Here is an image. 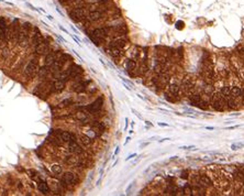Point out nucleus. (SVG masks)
Segmentation results:
<instances>
[{"label": "nucleus", "mask_w": 244, "mask_h": 196, "mask_svg": "<svg viewBox=\"0 0 244 196\" xmlns=\"http://www.w3.org/2000/svg\"><path fill=\"white\" fill-rule=\"evenodd\" d=\"M206 129H207V130H214V129H216V127H212V126H208V127H206Z\"/></svg>", "instance_id": "obj_46"}, {"label": "nucleus", "mask_w": 244, "mask_h": 196, "mask_svg": "<svg viewBox=\"0 0 244 196\" xmlns=\"http://www.w3.org/2000/svg\"><path fill=\"white\" fill-rule=\"evenodd\" d=\"M183 191H184V195H193V186L189 184H186L183 187Z\"/></svg>", "instance_id": "obj_32"}, {"label": "nucleus", "mask_w": 244, "mask_h": 196, "mask_svg": "<svg viewBox=\"0 0 244 196\" xmlns=\"http://www.w3.org/2000/svg\"><path fill=\"white\" fill-rule=\"evenodd\" d=\"M28 174H29V176H30V178H34L35 175H36V171L30 169V170H28Z\"/></svg>", "instance_id": "obj_36"}, {"label": "nucleus", "mask_w": 244, "mask_h": 196, "mask_svg": "<svg viewBox=\"0 0 244 196\" xmlns=\"http://www.w3.org/2000/svg\"><path fill=\"white\" fill-rule=\"evenodd\" d=\"M69 104H72V99H65L64 101L60 103V107H67Z\"/></svg>", "instance_id": "obj_35"}, {"label": "nucleus", "mask_w": 244, "mask_h": 196, "mask_svg": "<svg viewBox=\"0 0 244 196\" xmlns=\"http://www.w3.org/2000/svg\"><path fill=\"white\" fill-rule=\"evenodd\" d=\"M69 150L73 152V153H77V154H80L83 153V149L77 145V142L75 140H70L69 141Z\"/></svg>", "instance_id": "obj_15"}, {"label": "nucleus", "mask_w": 244, "mask_h": 196, "mask_svg": "<svg viewBox=\"0 0 244 196\" xmlns=\"http://www.w3.org/2000/svg\"><path fill=\"white\" fill-rule=\"evenodd\" d=\"M79 139H80L81 143L84 145H86V147H88V145H90L91 143H93V138H90V137L87 135H81Z\"/></svg>", "instance_id": "obj_22"}, {"label": "nucleus", "mask_w": 244, "mask_h": 196, "mask_svg": "<svg viewBox=\"0 0 244 196\" xmlns=\"http://www.w3.org/2000/svg\"><path fill=\"white\" fill-rule=\"evenodd\" d=\"M129 140H130V137H129V138H127V141H126V143H124V145H127V143L129 142Z\"/></svg>", "instance_id": "obj_51"}, {"label": "nucleus", "mask_w": 244, "mask_h": 196, "mask_svg": "<svg viewBox=\"0 0 244 196\" xmlns=\"http://www.w3.org/2000/svg\"><path fill=\"white\" fill-rule=\"evenodd\" d=\"M109 28H99V29H95L93 32V35H96L97 37H100V39H105L106 37L109 33Z\"/></svg>", "instance_id": "obj_7"}, {"label": "nucleus", "mask_w": 244, "mask_h": 196, "mask_svg": "<svg viewBox=\"0 0 244 196\" xmlns=\"http://www.w3.org/2000/svg\"><path fill=\"white\" fill-rule=\"evenodd\" d=\"M69 77H72V76H70V70H69V68H67V70H65L64 72H62L60 74V80L64 81V82H65V81H67Z\"/></svg>", "instance_id": "obj_30"}, {"label": "nucleus", "mask_w": 244, "mask_h": 196, "mask_svg": "<svg viewBox=\"0 0 244 196\" xmlns=\"http://www.w3.org/2000/svg\"><path fill=\"white\" fill-rule=\"evenodd\" d=\"M135 155H136V154H135V153H133V154H131V155H129L128 158H127V161H129V160H130V159H132V158H134Z\"/></svg>", "instance_id": "obj_44"}, {"label": "nucleus", "mask_w": 244, "mask_h": 196, "mask_svg": "<svg viewBox=\"0 0 244 196\" xmlns=\"http://www.w3.org/2000/svg\"><path fill=\"white\" fill-rule=\"evenodd\" d=\"M89 83H90V82H79V83H76V84H75L74 86L72 87V91H76V93H78V94L83 93V91H85L87 89Z\"/></svg>", "instance_id": "obj_6"}, {"label": "nucleus", "mask_w": 244, "mask_h": 196, "mask_svg": "<svg viewBox=\"0 0 244 196\" xmlns=\"http://www.w3.org/2000/svg\"><path fill=\"white\" fill-rule=\"evenodd\" d=\"M6 21H5V19L2 18V17H0V28H2V29H6Z\"/></svg>", "instance_id": "obj_39"}, {"label": "nucleus", "mask_w": 244, "mask_h": 196, "mask_svg": "<svg viewBox=\"0 0 244 196\" xmlns=\"http://www.w3.org/2000/svg\"><path fill=\"white\" fill-rule=\"evenodd\" d=\"M70 18L75 21H83L86 18V13H85L84 8H75L70 11Z\"/></svg>", "instance_id": "obj_1"}, {"label": "nucleus", "mask_w": 244, "mask_h": 196, "mask_svg": "<svg viewBox=\"0 0 244 196\" xmlns=\"http://www.w3.org/2000/svg\"><path fill=\"white\" fill-rule=\"evenodd\" d=\"M75 119L80 122H86L88 120V116L84 111H76L75 112Z\"/></svg>", "instance_id": "obj_20"}, {"label": "nucleus", "mask_w": 244, "mask_h": 196, "mask_svg": "<svg viewBox=\"0 0 244 196\" xmlns=\"http://www.w3.org/2000/svg\"><path fill=\"white\" fill-rule=\"evenodd\" d=\"M158 126H160V127H168L170 125H167V124H163V122H158Z\"/></svg>", "instance_id": "obj_45"}, {"label": "nucleus", "mask_w": 244, "mask_h": 196, "mask_svg": "<svg viewBox=\"0 0 244 196\" xmlns=\"http://www.w3.org/2000/svg\"><path fill=\"white\" fill-rule=\"evenodd\" d=\"M147 145H149V143H143V145H141V147H146Z\"/></svg>", "instance_id": "obj_50"}, {"label": "nucleus", "mask_w": 244, "mask_h": 196, "mask_svg": "<svg viewBox=\"0 0 244 196\" xmlns=\"http://www.w3.org/2000/svg\"><path fill=\"white\" fill-rule=\"evenodd\" d=\"M87 89H88V91H89V93H93V91H96V87H93V86H89V88H87Z\"/></svg>", "instance_id": "obj_41"}, {"label": "nucleus", "mask_w": 244, "mask_h": 196, "mask_svg": "<svg viewBox=\"0 0 244 196\" xmlns=\"http://www.w3.org/2000/svg\"><path fill=\"white\" fill-rule=\"evenodd\" d=\"M135 68H136V62H135L134 60H129V61L127 62V70L129 71V73L133 72Z\"/></svg>", "instance_id": "obj_26"}, {"label": "nucleus", "mask_w": 244, "mask_h": 196, "mask_svg": "<svg viewBox=\"0 0 244 196\" xmlns=\"http://www.w3.org/2000/svg\"><path fill=\"white\" fill-rule=\"evenodd\" d=\"M128 121H129V119L126 118V127H124V130H127V128H128Z\"/></svg>", "instance_id": "obj_47"}, {"label": "nucleus", "mask_w": 244, "mask_h": 196, "mask_svg": "<svg viewBox=\"0 0 244 196\" xmlns=\"http://www.w3.org/2000/svg\"><path fill=\"white\" fill-rule=\"evenodd\" d=\"M181 178H183V179H188V178H189L188 173H187L186 171H184V172L181 173Z\"/></svg>", "instance_id": "obj_40"}, {"label": "nucleus", "mask_w": 244, "mask_h": 196, "mask_svg": "<svg viewBox=\"0 0 244 196\" xmlns=\"http://www.w3.org/2000/svg\"><path fill=\"white\" fill-rule=\"evenodd\" d=\"M51 171H52L53 174L58 175V174L62 173V166L58 165V164H53V165L51 166Z\"/></svg>", "instance_id": "obj_31"}, {"label": "nucleus", "mask_w": 244, "mask_h": 196, "mask_svg": "<svg viewBox=\"0 0 244 196\" xmlns=\"http://www.w3.org/2000/svg\"><path fill=\"white\" fill-rule=\"evenodd\" d=\"M202 98H201V95L200 94H190L189 95V100H190L191 103V106H197V104L199 103L200 100H201Z\"/></svg>", "instance_id": "obj_19"}, {"label": "nucleus", "mask_w": 244, "mask_h": 196, "mask_svg": "<svg viewBox=\"0 0 244 196\" xmlns=\"http://www.w3.org/2000/svg\"><path fill=\"white\" fill-rule=\"evenodd\" d=\"M56 137H58L63 142H69V141L72 140V135H70V133L67 132V131H58V132L56 133Z\"/></svg>", "instance_id": "obj_10"}, {"label": "nucleus", "mask_w": 244, "mask_h": 196, "mask_svg": "<svg viewBox=\"0 0 244 196\" xmlns=\"http://www.w3.org/2000/svg\"><path fill=\"white\" fill-rule=\"evenodd\" d=\"M227 104H228V108L230 110H235L237 109V100H235V98L233 97V96H227Z\"/></svg>", "instance_id": "obj_12"}, {"label": "nucleus", "mask_w": 244, "mask_h": 196, "mask_svg": "<svg viewBox=\"0 0 244 196\" xmlns=\"http://www.w3.org/2000/svg\"><path fill=\"white\" fill-rule=\"evenodd\" d=\"M196 107L200 108L201 110H208L211 106H210V103L207 100H203V99H201V100L199 101V103L197 104V106Z\"/></svg>", "instance_id": "obj_23"}, {"label": "nucleus", "mask_w": 244, "mask_h": 196, "mask_svg": "<svg viewBox=\"0 0 244 196\" xmlns=\"http://www.w3.org/2000/svg\"><path fill=\"white\" fill-rule=\"evenodd\" d=\"M68 68L70 70V76L77 77L78 75H80L83 73V68L79 65H70Z\"/></svg>", "instance_id": "obj_16"}, {"label": "nucleus", "mask_w": 244, "mask_h": 196, "mask_svg": "<svg viewBox=\"0 0 244 196\" xmlns=\"http://www.w3.org/2000/svg\"><path fill=\"white\" fill-rule=\"evenodd\" d=\"M132 111H133V112H134V114H135V115H136V117H139L140 119H142V116H141V115H140V114H139V112H137V111H135V110H134V109H132Z\"/></svg>", "instance_id": "obj_43"}, {"label": "nucleus", "mask_w": 244, "mask_h": 196, "mask_svg": "<svg viewBox=\"0 0 244 196\" xmlns=\"http://www.w3.org/2000/svg\"><path fill=\"white\" fill-rule=\"evenodd\" d=\"M195 145H183L180 147L179 149H183V150H195Z\"/></svg>", "instance_id": "obj_37"}, {"label": "nucleus", "mask_w": 244, "mask_h": 196, "mask_svg": "<svg viewBox=\"0 0 244 196\" xmlns=\"http://www.w3.org/2000/svg\"><path fill=\"white\" fill-rule=\"evenodd\" d=\"M37 189H39L40 192H42V193H44V194L49 193V191H50L49 184H47L46 182H44V181H41V182L39 183V185H37Z\"/></svg>", "instance_id": "obj_21"}, {"label": "nucleus", "mask_w": 244, "mask_h": 196, "mask_svg": "<svg viewBox=\"0 0 244 196\" xmlns=\"http://www.w3.org/2000/svg\"><path fill=\"white\" fill-rule=\"evenodd\" d=\"M119 149H120V148H117V150H116V151H114V155H117V154H118L119 153Z\"/></svg>", "instance_id": "obj_49"}, {"label": "nucleus", "mask_w": 244, "mask_h": 196, "mask_svg": "<svg viewBox=\"0 0 244 196\" xmlns=\"http://www.w3.org/2000/svg\"><path fill=\"white\" fill-rule=\"evenodd\" d=\"M168 91L170 94H174V95H179L180 93V85L176 82H173L168 85Z\"/></svg>", "instance_id": "obj_13"}, {"label": "nucleus", "mask_w": 244, "mask_h": 196, "mask_svg": "<svg viewBox=\"0 0 244 196\" xmlns=\"http://www.w3.org/2000/svg\"><path fill=\"white\" fill-rule=\"evenodd\" d=\"M240 145L239 143H232L231 145V150H233V151H237V150H239L240 149Z\"/></svg>", "instance_id": "obj_38"}, {"label": "nucleus", "mask_w": 244, "mask_h": 196, "mask_svg": "<svg viewBox=\"0 0 244 196\" xmlns=\"http://www.w3.org/2000/svg\"><path fill=\"white\" fill-rule=\"evenodd\" d=\"M199 182L202 186H205L206 189H209V187L213 186V181L211 180L208 174H200V178H199Z\"/></svg>", "instance_id": "obj_5"}, {"label": "nucleus", "mask_w": 244, "mask_h": 196, "mask_svg": "<svg viewBox=\"0 0 244 196\" xmlns=\"http://www.w3.org/2000/svg\"><path fill=\"white\" fill-rule=\"evenodd\" d=\"M101 17H103V12L96 10V11L89 12L88 16H87V18H88L89 21H98V20L101 19Z\"/></svg>", "instance_id": "obj_11"}, {"label": "nucleus", "mask_w": 244, "mask_h": 196, "mask_svg": "<svg viewBox=\"0 0 244 196\" xmlns=\"http://www.w3.org/2000/svg\"><path fill=\"white\" fill-rule=\"evenodd\" d=\"M62 182L65 183V184H76L78 182V178H77V175L74 174V173L67 172L63 175Z\"/></svg>", "instance_id": "obj_4"}, {"label": "nucleus", "mask_w": 244, "mask_h": 196, "mask_svg": "<svg viewBox=\"0 0 244 196\" xmlns=\"http://www.w3.org/2000/svg\"><path fill=\"white\" fill-rule=\"evenodd\" d=\"M220 93L222 94L223 96H230L231 95V86H228V85H223L222 87L220 88Z\"/></svg>", "instance_id": "obj_29"}, {"label": "nucleus", "mask_w": 244, "mask_h": 196, "mask_svg": "<svg viewBox=\"0 0 244 196\" xmlns=\"http://www.w3.org/2000/svg\"><path fill=\"white\" fill-rule=\"evenodd\" d=\"M108 53L110 54V55L112 56V57L117 58V57H120L122 54H123V52H122V49H119V47H113V45H110V47L107 50Z\"/></svg>", "instance_id": "obj_8"}, {"label": "nucleus", "mask_w": 244, "mask_h": 196, "mask_svg": "<svg viewBox=\"0 0 244 196\" xmlns=\"http://www.w3.org/2000/svg\"><path fill=\"white\" fill-rule=\"evenodd\" d=\"M33 31H34V34H33V44L36 45L39 44V43L42 42V35H41V33H40L39 29L37 28H33Z\"/></svg>", "instance_id": "obj_17"}, {"label": "nucleus", "mask_w": 244, "mask_h": 196, "mask_svg": "<svg viewBox=\"0 0 244 196\" xmlns=\"http://www.w3.org/2000/svg\"><path fill=\"white\" fill-rule=\"evenodd\" d=\"M74 6L76 8H85L86 2H85V0H74Z\"/></svg>", "instance_id": "obj_33"}, {"label": "nucleus", "mask_w": 244, "mask_h": 196, "mask_svg": "<svg viewBox=\"0 0 244 196\" xmlns=\"http://www.w3.org/2000/svg\"><path fill=\"white\" fill-rule=\"evenodd\" d=\"M127 44V40L124 37H118V39H114V40L111 41L110 45H113V47H117L119 49H123Z\"/></svg>", "instance_id": "obj_9"}, {"label": "nucleus", "mask_w": 244, "mask_h": 196, "mask_svg": "<svg viewBox=\"0 0 244 196\" xmlns=\"http://www.w3.org/2000/svg\"><path fill=\"white\" fill-rule=\"evenodd\" d=\"M165 98L167 99L168 101H170V103H175V101H177L179 99V96L174 95V94H170V91H168V93L165 94Z\"/></svg>", "instance_id": "obj_27"}, {"label": "nucleus", "mask_w": 244, "mask_h": 196, "mask_svg": "<svg viewBox=\"0 0 244 196\" xmlns=\"http://www.w3.org/2000/svg\"><path fill=\"white\" fill-rule=\"evenodd\" d=\"M55 60H56V57H55V55L54 54H47L46 56H45V58H44V63H45V65H47V66H50V65H52V64L55 62Z\"/></svg>", "instance_id": "obj_24"}, {"label": "nucleus", "mask_w": 244, "mask_h": 196, "mask_svg": "<svg viewBox=\"0 0 244 196\" xmlns=\"http://www.w3.org/2000/svg\"><path fill=\"white\" fill-rule=\"evenodd\" d=\"M103 104V98L100 97V98H98V99H96L93 103H91L89 106H87L86 109L88 110L89 112H91V114H95V112L99 111V110L101 109Z\"/></svg>", "instance_id": "obj_3"}, {"label": "nucleus", "mask_w": 244, "mask_h": 196, "mask_svg": "<svg viewBox=\"0 0 244 196\" xmlns=\"http://www.w3.org/2000/svg\"><path fill=\"white\" fill-rule=\"evenodd\" d=\"M78 161L79 160L77 159L76 156L74 155H70V156H67V159H66V163L68 164V165H77L78 164Z\"/></svg>", "instance_id": "obj_28"}, {"label": "nucleus", "mask_w": 244, "mask_h": 196, "mask_svg": "<svg viewBox=\"0 0 244 196\" xmlns=\"http://www.w3.org/2000/svg\"><path fill=\"white\" fill-rule=\"evenodd\" d=\"M49 72H50L49 67H42V68H40V70H39V76H40V77L46 76V75L49 74Z\"/></svg>", "instance_id": "obj_34"}, {"label": "nucleus", "mask_w": 244, "mask_h": 196, "mask_svg": "<svg viewBox=\"0 0 244 196\" xmlns=\"http://www.w3.org/2000/svg\"><path fill=\"white\" fill-rule=\"evenodd\" d=\"M60 2H62V3H63V5H64V3H67L68 1H70V0H60Z\"/></svg>", "instance_id": "obj_48"}, {"label": "nucleus", "mask_w": 244, "mask_h": 196, "mask_svg": "<svg viewBox=\"0 0 244 196\" xmlns=\"http://www.w3.org/2000/svg\"><path fill=\"white\" fill-rule=\"evenodd\" d=\"M53 89L55 91H58V93L62 91H64V89H65V82L62 81V80H57L53 84Z\"/></svg>", "instance_id": "obj_18"}, {"label": "nucleus", "mask_w": 244, "mask_h": 196, "mask_svg": "<svg viewBox=\"0 0 244 196\" xmlns=\"http://www.w3.org/2000/svg\"><path fill=\"white\" fill-rule=\"evenodd\" d=\"M240 125H237V126H232V127H228L227 128V130H232V129H235V128H239Z\"/></svg>", "instance_id": "obj_42"}, {"label": "nucleus", "mask_w": 244, "mask_h": 196, "mask_svg": "<svg viewBox=\"0 0 244 196\" xmlns=\"http://www.w3.org/2000/svg\"><path fill=\"white\" fill-rule=\"evenodd\" d=\"M231 96H233L234 98L241 96V87L237 86V85L231 86Z\"/></svg>", "instance_id": "obj_25"}, {"label": "nucleus", "mask_w": 244, "mask_h": 196, "mask_svg": "<svg viewBox=\"0 0 244 196\" xmlns=\"http://www.w3.org/2000/svg\"><path fill=\"white\" fill-rule=\"evenodd\" d=\"M37 71H39V68H37V64L35 63L34 60H32V61L29 62V64L26 66L24 75H26V77H29V78H31V77H33L35 74H36Z\"/></svg>", "instance_id": "obj_2"}, {"label": "nucleus", "mask_w": 244, "mask_h": 196, "mask_svg": "<svg viewBox=\"0 0 244 196\" xmlns=\"http://www.w3.org/2000/svg\"><path fill=\"white\" fill-rule=\"evenodd\" d=\"M47 47H49V43L47 42H41L39 44L35 45V53L37 54H44L47 51Z\"/></svg>", "instance_id": "obj_14"}]
</instances>
